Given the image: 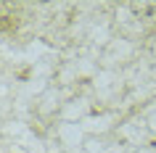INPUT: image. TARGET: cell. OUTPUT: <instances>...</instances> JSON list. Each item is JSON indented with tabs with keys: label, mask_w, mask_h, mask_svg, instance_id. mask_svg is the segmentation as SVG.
<instances>
[{
	"label": "cell",
	"mask_w": 156,
	"mask_h": 153,
	"mask_svg": "<svg viewBox=\"0 0 156 153\" xmlns=\"http://www.w3.org/2000/svg\"><path fill=\"white\" fill-rule=\"evenodd\" d=\"M21 24V8L16 3H0V32H16Z\"/></svg>",
	"instance_id": "1"
}]
</instances>
